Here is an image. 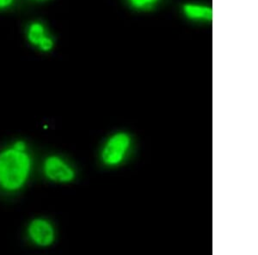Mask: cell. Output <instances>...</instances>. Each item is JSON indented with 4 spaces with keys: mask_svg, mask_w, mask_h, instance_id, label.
<instances>
[{
    "mask_svg": "<svg viewBox=\"0 0 258 255\" xmlns=\"http://www.w3.org/2000/svg\"><path fill=\"white\" fill-rule=\"evenodd\" d=\"M27 41L39 50L47 53L54 47V40L41 21H32L26 28Z\"/></svg>",
    "mask_w": 258,
    "mask_h": 255,
    "instance_id": "cell-4",
    "label": "cell"
},
{
    "mask_svg": "<svg viewBox=\"0 0 258 255\" xmlns=\"http://www.w3.org/2000/svg\"><path fill=\"white\" fill-rule=\"evenodd\" d=\"M19 0H0V12L13 9L18 6Z\"/></svg>",
    "mask_w": 258,
    "mask_h": 255,
    "instance_id": "cell-8",
    "label": "cell"
},
{
    "mask_svg": "<svg viewBox=\"0 0 258 255\" xmlns=\"http://www.w3.org/2000/svg\"><path fill=\"white\" fill-rule=\"evenodd\" d=\"M182 11L188 19L194 21L209 22L213 18V9L211 6L205 4L188 2L182 5Z\"/></svg>",
    "mask_w": 258,
    "mask_h": 255,
    "instance_id": "cell-6",
    "label": "cell"
},
{
    "mask_svg": "<svg viewBox=\"0 0 258 255\" xmlns=\"http://www.w3.org/2000/svg\"><path fill=\"white\" fill-rule=\"evenodd\" d=\"M132 144L126 132H119L108 138L101 151V159L108 166H117L126 158Z\"/></svg>",
    "mask_w": 258,
    "mask_h": 255,
    "instance_id": "cell-2",
    "label": "cell"
},
{
    "mask_svg": "<svg viewBox=\"0 0 258 255\" xmlns=\"http://www.w3.org/2000/svg\"><path fill=\"white\" fill-rule=\"evenodd\" d=\"M33 1H35V2H46V1H48V0H33Z\"/></svg>",
    "mask_w": 258,
    "mask_h": 255,
    "instance_id": "cell-9",
    "label": "cell"
},
{
    "mask_svg": "<svg viewBox=\"0 0 258 255\" xmlns=\"http://www.w3.org/2000/svg\"><path fill=\"white\" fill-rule=\"evenodd\" d=\"M45 176L53 182L68 183L75 178V170L68 161L59 155H51L45 159L43 163Z\"/></svg>",
    "mask_w": 258,
    "mask_h": 255,
    "instance_id": "cell-3",
    "label": "cell"
},
{
    "mask_svg": "<svg viewBox=\"0 0 258 255\" xmlns=\"http://www.w3.org/2000/svg\"><path fill=\"white\" fill-rule=\"evenodd\" d=\"M31 156L12 145L0 152V187L14 192L24 187L31 170Z\"/></svg>",
    "mask_w": 258,
    "mask_h": 255,
    "instance_id": "cell-1",
    "label": "cell"
},
{
    "mask_svg": "<svg viewBox=\"0 0 258 255\" xmlns=\"http://www.w3.org/2000/svg\"><path fill=\"white\" fill-rule=\"evenodd\" d=\"M28 235L34 243L41 246H50L54 241L55 232L49 221L35 218L28 227Z\"/></svg>",
    "mask_w": 258,
    "mask_h": 255,
    "instance_id": "cell-5",
    "label": "cell"
},
{
    "mask_svg": "<svg viewBox=\"0 0 258 255\" xmlns=\"http://www.w3.org/2000/svg\"><path fill=\"white\" fill-rule=\"evenodd\" d=\"M158 1L159 0H128L129 3L132 6L138 9H147L153 7L155 6L156 3H158Z\"/></svg>",
    "mask_w": 258,
    "mask_h": 255,
    "instance_id": "cell-7",
    "label": "cell"
}]
</instances>
